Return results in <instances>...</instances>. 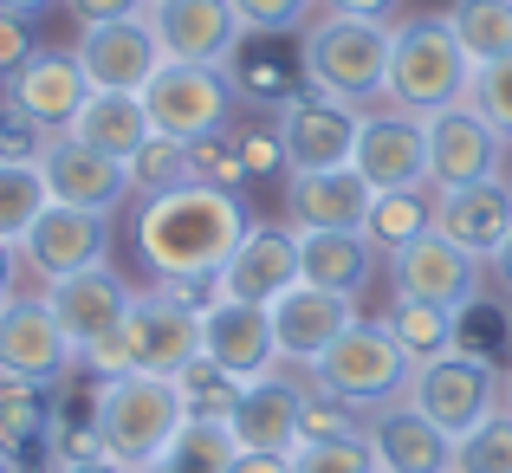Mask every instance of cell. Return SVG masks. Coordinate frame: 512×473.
<instances>
[{"label": "cell", "instance_id": "cell-1", "mask_svg": "<svg viewBox=\"0 0 512 473\" xmlns=\"http://www.w3.org/2000/svg\"><path fill=\"white\" fill-rule=\"evenodd\" d=\"M247 227V201L234 188L188 182L137 208V253L163 286H214Z\"/></svg>", "mask_w": 512, "mask_h": 473}, {"label": "cell", "instance_id": "cell-2", "mask_svg": "<svg viewBox=\"0 0 512 473\" xmlns=\"http://www.w3.org/2000/svg\"><path fill=\"white\" fill-rule=\"evenodd\" d=\"M188 422V396L175 376H98V396H91V435H98V454L130 473L156 467L169 454V441L182 435Z\"/></svg>", "mask_w": 512, "mask_h": 473}, {"label": "cell", "instance_id": "cell-3", "mask_svg": "<svg viewBox=\"0 0 512 473\" xmlns=\"http://www.w3.org/2000/svg\"><path fill=\"white\" fill-rule=\"evenodd\" d=\"M474 85V59L461 52L448 13H409L389 39V78H383V104L409 117H435L467 104Z\"/></svg>", "mask_w": 512, "mask_h": 473}, {"label": "cell", "instance_id": "cell-4", "mask_svg": "<svg viewBox=\"0 0 512 473\" xmlns=\"http://www.w3.org/2000/svg\"><path fill=\"white\" fill-rule=\"evenodd\" d=\"M389 39H396V26H383V20L318 13L305 26V78L318 91H331L338 104L370 111L383 98V78H389Z\"/></svg>", "mask_w": 512, "mask_h": 473}, {"label": "cell", "instance_id": "cell-5", "mask_svg": "<svg viewBox=\"0 0 512 473\" xmlns=\"http://www.w3.org/2000/svg\"><path fill=\"white\" fill-rule=\"evenodd\" d=\"M305 376L370 415V409H383V402H396L402 389H409L415 363H409V350L389 337L383 318H357L331 350H318V363H305Z\"/></svg>", "mask_w": 512, "mask_h": 473}, {"label": "cell", "instance_id": "cell-6", "mask_svg": "<svg viewBox=\"0 0 512 473\" xmlns=\"http://www.w3.org/2000/svg\"><path fill=\"white\" fill-rule=\"evenodd\" d=\"M137 98H143V117H150L156 137L208 143L214 130L227 124V111H234V72H221V65H175V59H163V72H156Z\"/></svg>", "mask_w": 512, "mask_h": 473}, {"label": "cell", "instance_id": "cell-7", "mask_svg": "<svg viewBox=\"0 0 512 473\" xmlns=\"http://www.w3.org/2000/svg\"><path fill=\"white\" fill-rule=\"evenodd\" d=\"M402 396H409L415 409L441 428V435L461 441L467 428H480L506 402V376L493 370L487 357H474V350H448V357L422 363V370L409 376V389H402Z\"/></svg>", "mask_w": 512, "mask_h": 473}, {"label": "cell", "instance_id": "cell-8", "mask_svg": "<svg viewBox=\"0 0 512 473\" xmlns=\"http://www.w3.org/2000/svg\"><path fill=\"white\" fill-rule=\"evenodd\" d=\"M480 266L487 260H474L448 234L422 227L415 240H402L389 253V286H396V299H428V305H448V312H467L480 299Z\"/></svg>", "mask_w": 512, "mask_h": 473}, {"label": "cell", "instance_id": "cell-9", "mask_svg": "<svg viewBox=\"0 0 512 473\" xmlns=\"http://www.w3.org/2000/svg\"><path fill=\"white\" fill-rule=\"evenodd\" d=\"M150 26L156 46L175 65H234L247 46V26H240L234 0H150Z\"/></svg>", "mask_w": 512, "mask_h": 473}, {"label": "cell", "instance_id": "cell-10", "mask_svg": "<svg viewBox=\"0 0 512 473\" xmlns=\"http://www.w3.org/2000/svg\"><path fill=\"white\" fill-rule=\"evenodd\" d=\"M422 130H428V188H467L487 175H506V137L474 104L422 117Z\"/></svg>", "mask_w": 512, "mask_h": 473}, {"label": "cell", "instance_id": "cell-11", "mask_svg": "<svg viewBox=\"0 0 512 473\" xmlns=\"http://www.w3.org/2000/svg\"><path fill=\"white\" fill-rule=\"evenodd\" d=\"M357 124H363L357 104H338L331 91L305 85L299 98L279 111L273 130H279V143H286L292 175H299V169H344V162L357 156Z\"/></svg>", "mask_w": 512, "mask_h": 473}, {"label": "cell", "instance_id": "cell-12", "mask_svg": "<svg viewBox=\"0 0 512 473\" xmlns=\"http://www.w3.org/2000/svg\"><path fill=\"white\" fill-rule=\"evenodd\" d=\"M78 363L72 337H65V324L52 318L46 299H26V292H13L7 305H0V376H20V383H65V370Z\"/></svg>", "mask_w": 512, "mask_h": 473}, {"label": "cell", "instance_id": "cell-13", "mask_svg": "<svg viewBox=\"0 0 512 473\" xmlns=\"http://www.w3.org/2000/svg\"><path fill=\"white\" fill-rule=\"evenodd\" d=\"M39 175H46V195L59 201V208H85V214H117L130 201V175L117 156L91 150V143H78L72 130H59V137H46V150H39Z\"/></svg>", "mask_w": 512, "mask_h": 473}, {"label": "cell", "instance_id": "cell-14", "mask_svg": "<svg viewBox=\"0 0 512 473\" xmlns=\"http://www.w3.org/2000/svg\"><path fill=\"white\" fill-rule=\"evenodd\" d=\"M104 253H111V214L59 208V201H52V208L26 227V240H20V266H33L46 286L104 266Z\"/></svg>", "mask_w": 512, "mask_h": 473}, {"label": "cell", "instance_id": "cell-15", "mask_svg": "<svg viewBox=\"0 0 512 473\" xmlns=\"http://www.w3.org/2000/svg\"><path fill=\"white\" fill-rule=\"evenodd\" d=\"M72 59L85 65L91 91H143L163 72V46H156L150 13H130V20H111V26H85Z\"/></svg>", "mask_w": 512, "mask_h": 473}, {"label": "cell", "instance_id": "cell-16", "mask_svg": "<svg viewBox=\"0 0 512 473\" xmlns=\"http://www.w3.org/2000/svg\"><path fill=\"white\" fill-rule=\"evenodd\" d=\"M201 357L214 370H227L234 383L279 370V337H273V312L247 299H214L201 305Z\"/></svg>", "mask_w": 512, "mask_h": 473}, {"label": "cell", "instance_id": "cell-17", "mask_svg": "<svg viewBox=\"0 0 512 473\" xmlns=\"http://www.w3.org/2000/svg\"><path fill=\"white\" fill-rule=\"evenodd\" d=\"M350 169L383 195V188H428V130L409 111H363L357 124V156Z\"/></svg>", "mask_w": 512, "mask_h": 473}, {"label": "cell", "instance_id": "cell-18", "mask_svg": "<svg viewBox=\"0 0 512 473\" xmlns=\"http://www.w3.org/2000/svg\"><path fill=\"white\" fill-rule=\"evenodd\" d=\"M376 188L357 169H299L286 175V214L299 234H363Z\"/></svg>", "mask_w": 512, "mask_h": 473}, {"label": "cell", "instance_id": "cell-19", "mask_svg": "<svg viewBox=\"0 0 512 473\" xmlns=\"http://www.w3.org/2000/svg\"><path fill=\"white\" fill-rule=\"evenodd\" d=\"M292 286H299V227H266V221H253L240 234L234 260L214 279L221 299H247V305H273Z\"/></svg>", "mask_w": 512, "mask_h": 473}, {"label": "cell", "instance_id": "cell-20", "mask_svg": "<svg viewBox=\"0 0 512 473\" xmlns=\"http://www.w3.org/2000/svg\"><path fill=\"white\" fill-rule=\"evenodd\" d=\"M428 201H435V234H448L474 260H493L506 247V234H512V182L506 175H487V182H467V188H428Z\"/></svg>", "mask_w": 512, "mask_h": 473}, {"label": "cell", "instance_id": "cell-21", "mask_svg": "<svg viewBox=\"0 0 512 473\" xmlns=\"http://www.w3.org/2000/svg\"><path fill=\"white\" fill-rule=\"evenodd\" d=\"M363 441H370V454H376L383 473H454V435H441L409 396L370 409Z\"/></svg>", "mask_w": 512, "mask_h": 473}, {"label": "cell", "instance_id": "cell-22", "mask_svg": "<svg viewBox=\"0 0 512 473\" xmlns=\"http://www.w3.org/2000/svg\"><path fill=\"white\" fill-rule=\"evenodd\" d=\"M273 337H279V363H318V350H331L338 337L357 324V299H344V292H318V286H292L279 292L273 305Z\"/></svg>", "mask_w": 512, "mask_h": 473}, {"label": "cell", "instance_id": "cell-23", "mask_svg": "<svg viewBox=\"0 0 512 473\" xmlns=\"http://www.w3.org/2000/svg\"><path fill=\"white\" fill-rule=\"evenodd\" d=\"M85 98H91V78L72 52H33V59L7 78V104L20 117H33L46 137L72 130V117L85 111Z\"/></svg>", "mask_w": 512, "mask_h": 473}, {"label": "cell", "instance_id": "cell-24", "mask_svg": "<svg viewBox=\"0 0 512 473\" xmlns=\"http://www.w3.org/2000/svg\"><path fill=\"white\" fill-rule=\"evenodd\" d=\"M46 305H52V318L65 324L72 350L85 357L98 337H111L117 324L130 318L137 292H130L124 279L111 273V260H104V266H91V273H72V279H59V286H46Z\"/></svg>", "mask_w": 512, "mask_h": 473}, {"label": "cell", "instance_id": "cell-25", "mask_svg": "<svg viewBox=\"0 0 512 473\" xmlns=\"http://www.w3.org/2000/svg\"><path fill=\"white\" fill-rule=\"evenodd\" d=\"M130 324H137V370L150 376H182L188 363L201 357V312L182 299V292H137L130 305Z\"/></svg>", "mask_w": 512, "mask_h": 473}, {"label": "cell", "instance_id": "cell-26", "mask_svg": "<svg viewBox=\"0 0 512 473\" xmlns=\"http://www.w3.org/2000/svg\"><path fill=\"white\" fill-rule=\"evenodd\" d=\"M299 396H305V383H292V376H279V370L240 383L234 409H227L234 441L247 454H292L299 448Z\"/></svg>", "mask_w": 512, "mask_h": 473}, {"label": "cell", "instance_id": "cell-27", "mask_svg": "<svg viewBox=\"0 0 512 473\" xmlns=\"http://www.w3.org/2000/svg\"><path fill=\"white\" fill-rule=\"evenodd\" d=\"M72 137L91 143V150H104V156H117V162H130L156 130H150V117H143L137 91H91L85 111L72 117Z\"/></svg>", "mask_w": 512, "mask_h": 473}, {"label": "cell", "instance_id": "cell-28", "mask_svg": "<svg viewBox=\"0 0 512 473\" xmlns=\"http://www.w3.org/2000/svg\"><path fill=\"white\" fill-rule=\"evenodd\" d=\"M376 273L370 234H299V279L318 292H357Z\"/></svg>", "mask_w": 512, "mask_h": 473}, {"label": "cell", "instance_id": "cell-29", "mask_svg": "<svg viewBox=\"0 0 512 473\" xmlns=\"http://www.w3.org/2000/svg\"><path fill=\"white\" fill-rule=\"evenodd\" d=\"M52 396H46V383H20V376H0V454H33V448H46V435H52Z\"/></svg>", "mask_w": 512, "mask_h": 473}, {"label": "cell", "instance_id": "cell-30", "mask_svg": "<svg viewBox=\"0 0 512 473\" xmlns=\"http://www.w3.org/2000/svg\"><path fill=\"white\" fill-rule=\"evenodd\" d=\"M389 337H396L402 350H409V363L422 370V363L448 357L454 350V331H461V312H448V305H428V299H396L383 312Z\"/></svg>", "mask_w": 512, "mask_h": 473}, {"label": "cell", "instance_id": "cell-31", "mask_svg": "<svg viewBox=\"0 0 512 473\" xmlns=\"http://www.w3.org/2000/svg\"><path fill=\"white\" fill-rule=\"evenodd\" d=\"M448 26L474 65H493L512 52V0H454Z\"/></svg>", "mask_w": 512, "mask_h": 473}, {"label": "cell", "instance_id": "cell-32", "mask_svg": "<svg viewBox=\"0 0 512 473\" xmlns=\"http://www.w3.org/2000/svg\"><path fill=\"white\" fill-rule=\"evenodd\" d=\"M422 227H435V201H428V188H383V195L370 201V247L376 253H396L402 240H415Z\"/></svg>", "mask_w": 512, "mask_h": 473}, {"label": "cell", "instance_id": "cell-33", "mask_svg": "<svg viewBox=\"0 0 512 473\" xmlns=\"http://www.w3.org/2000/svg\"><path fill=\"white\" fill-rule=\"evenodd\" d=\"M124 175H130V195H169V188H188L195 182V150L188 143H175V137H150L137 156L124 162Z\"/></svg>", "mask_w": 512, "mask_h": 473}, {"label": "cell", "instance_id": "cell-34", "mask_svg": "<svg viewBox=\"0 0 512 473\" xmlns=\"http://www.w3.org/2000/svg\"><path fill=\"white\" fill-rule=\"evenodd\" d=\"M46 208H52V195H46L39 162H0V240L20 247L26 227H33Z\"/></svg>", "mask_w": 512, "mask_h": 473}, {"label": "cell", "instance_id": "cell-35", "mask_svg": "<svg viewBox=\"0 0 512 473\" xmlns=\"http://www.w3.org/2000/svg\"><path fill=\"white\" fill-rule=\"evenodd\" d=\"M454 473H512V409L506 402L454 441Z\"/></svg>", "mask_w": 512, "mask_h": 473}, {"label": "cell", "instance_id": "cell-36", "mask_svg": "<svg viewBox=\"0 0 512 473\" xmlns=\"http://www.w3.org/2000/svg\"><path fill=\"white\" fill-rule=\"evenodd\" d=\"M169 454H175V461H188L195 473H227V467L240 461V441H234V428H227V422H201V415H188L182 435L169 441Z\"/></svg>", "mask_w": 512, "mask_h": 473}, {"label": "cell", "instance_id": "cell-37", "mask_svg": "<svg viewBox=\"0 0 512 473\" xmlns=\"http://www.w3.org/2000/svg\"><path fill=\"white\" fill-rule=\"evenodd\" d=\"M363 422H370V415H363L357 402L305 383V396H299V441H344V435H363Z\"/></svg>", "mask_w": 512, "mask_h": 473}, {"label": "cell", "instance_id": "cell-38", "mask_svg": "<svg viewBox=\"0 0 512 473\" xmlns=\"http://www.w3.org/2000/svg\"><path fill=\"white\" fill-rule=\"evenodd\" d=\"M286 473H376V454L363 435H344V441H299L286 454Z\"/></svg>", "mask_w": 512, "mask_h": 473}, {"label": "cell", "instance_id": "cell-39", "mask_svg": "<svg viewBox=\"0 0 512 473\" xmlns=\"http://www.w3.org/2000/svg\"><path fill=\"white\" fill-rule=\"evenodd\" d=\"M175 383H182V396H188V415H201V422H227V409H234V396H240V383L227 370H214L208 357H195Z\"/></svg>", "mask_w": 512, "mask_h": 473}, {"label": "cell", "instance_id": "cell-40", "mask_svg": "<svg viewBox=\"0 0 512 473\" xmlns=\"http://www.w3.org/2000/svg\"><path fill=\"white\" fill-rule=\"evenodd\" d=\"M467 104H474L480 117H487L493 130L512 143V52L493 65H474V85H467Z\"/></svg>", "mask_w": 512, "mask_h": 473}, {"label": "cell", "instance_id": "cell-41", "mask_svg": "<svg viewBox=\"0 0 512 473\" xmlns=\"http://www.w3.org/2000/svg\"><path fill=\"white\" fill-rule=\"evenodd\" d=\"M318 0H234L240 26L247 33H292V26H312Z\"/></svg>", "mask_w": 512, "mask_h": 473}, {"label": "cell", "instance_id": "cell-42", "mask_svg": "<svg viewBox=\"0 0 512 473\" xmlns=\"http://www.w3.org/2000/svg\"><path fill=\"white\" fill-rule=\"evenodd\" d=\"M188 150H195V182H208V188H247V162H240V150H234V137L227 143H188Z\"/></svg>", "mask_w": 512, "mask_h": 473}, {"label": "cell", "instance_id": "cell-43", "mask_svg": "<svg viewBox=\"0 0 512 473\" xmlns=\"http://www.w3.org/2000/svg\"><path fill=\"white\" fill-rule=\"evenodd\" d=\"M234 150H240V162H247V182L253 175H292L279 130H247V137H234Z\"/></svg>", "mask_w": 512, "mask_h": 473}, {"label": "cell", "instance_id": "cell-44", "mask_svg": "<svg viewBox=\"0 0 512 473\" xmlns=\"http://www.w3.org/2000/svg\"><path fill=\"white\" fill-rule=\"evenodd\" d=\"M39 150H46V130L7 104L0 111V162H39Z\"/></svg>", "mask_w": 512, "mask_h": 473}, {"label": "cell", "instance_id": "cell-45", "mask_svg": "<svg viewBox=\"0 0 512 473\" xmlns=\"http://www.w3.org/2000/svg\"><path fill=\"white\" fill-rule=\"evenodd\" d=\"M39 52V33L33 20H13V13H0V78H13L26 59Z\"/></svg>", "mask_w": 512, "mask_h": 473}, {"label": "cell", "instance_id": "cell-46", "mask_svg": "<svg viewBox=\"0 0 512 473\" xmlns=\"http://www.w3.org/2000/svg\"><path fill=\"white\" fill-rule=\"evenodd\" d=\"M78 26H111V20H130V13H150V0H59Z\"/></svg>", "mask_w": 512, "mask_h": 473}, {"label": "cell", "instance_id": "cell-47", "mask_svg": "<svg viewBox=\"0 0 512 473\" xmlns=\"http://www.w3.org/2000/svg\"><path fill=\"white\" fill-rule=\"evenodd\" d=\"M396 7L402 0H325V13H350V20H396Z\"/></svg>", "mask_w": 512, "mask_h": 473}, {"label": "cell", "instance_id": "cell-48", "mask_svg": "<svg viewBox=\"0 0 512 473\" xmlns=\"http://www.w3.org/2000/svg\"><path fill=\"white\" fill-rule=\"evenodd\" d=\"M20 292V247L13 240H0V305Z\"/></svg>", "mask_w": 512, "mask_h": 473}, {"label": "cell", "instance_id": "cell-49", "mask_svg": "<svg viewBox=\"0 0 512 473\" xmlns=\"http://www.w3.org/2000/svg\"><path fill=\"white\" fill-rule=\"evenodd\" d=\"M227 473H286V454H247V448H240V461Z\"/></svg>", "mask_w": 512, "mask_h": 473}, {"label": "cell", "instance_id": "cell-50", "mask_svg": "<svg viewBox=\"0 0 512 473\" xmlns=\"http://www.w3.org/2000/svg\"><path fill=\"white\" fill-rule=\"evenodd\" d=\"M59 473H130V467H117V461H104V454H85V461H65Z\"/></svg>", "mask_w": 512, "mask_h": 473}, {"label": "cell", "instance_id": "cell-51", "mask_svg": "<svg viewBox=\"0 0 512 473\" xmlns=\"http://www.w3.org/2000/svg\"><path fill=\"white\" fill-rule=\"evenodd\" d=\"M52 0H0V13H13V20H33V13H46Z\"/></svg>", "mask_w": 512, "mask_h": 473}, {"label": "cell", "instance_id": "cell-52", "mask_svg": "<svg viewBox=\"0 0 512 473\" xmlns=\"http://www.w3.org/2000/svg\"><path fill=\"white\" fill-rule=\"evenodd\" d=\"M493 273H500V286L512 292V234H506V247H500V253H493Z\"/></svg>", "mask_w": 512, "mask_h": 473}, {"label": "cell", "instance_id": "cell-53", "mask_svg": "<svg viewBox=\"0 0 512 473\" xmlns=\"http://www.w3.org/2000/svg\"><path fill=\"white\" fill-rule=\"evenodd\" d=\"M143 473H195V467H188V461H175V454H163V461H156V467H143Z\"/></svg>", "mask_w": 512, "mask_h": 473}, {"label": "cell", "instance_id": "cell-54", "mask_svg": "<svg viewBox=\"0 0 512 473\" xmlns=\"http://www.w3.org/2000/svg\"><path fill=\"white\" fill-rule=\"evenodd\" d=\"M0 473H13V454H0Z\"/></svg>", "mask_w": 512, "mask_h": 473}, {"label": "cell", "instance_id": "cell-55", "mask_svg": "<svg viewBox=\"0 0 512 473\" xmlns=\"http://www.w3.org/2000/svg\"><path fill=\"white\" fill-rule=\"evenodd\" d=\"M506 409H512V370H506Z\"/></svg>", "mask_w": 512, "mask_h": 473}, {"label": "cell", "instance_id": "cell-56", "mask_svg": "<svg viewBox=\"0 0 512 473\" xmlns=\"http://www.w3.org/2000/svg\"><path fill=\"white\" fill-rule=\"evenodd\" d=\"M506 182H512V169H506Z\"/></svg>", "mask_w": 512, "mask_h": 473}, {"label": "cell", "instance_id": "cell-57", "mask_svg": "<svg viewBox=\"0 0 512 473\" xmlns=\"http://www.w3.org/2000/svg\"><path fill=\"white\" fill-rule=\"evenodd\" d=\"M376 473H383V467H376Z\"/></svg>", "mask_w": 512, "mask_h": 473}]
</instances>
